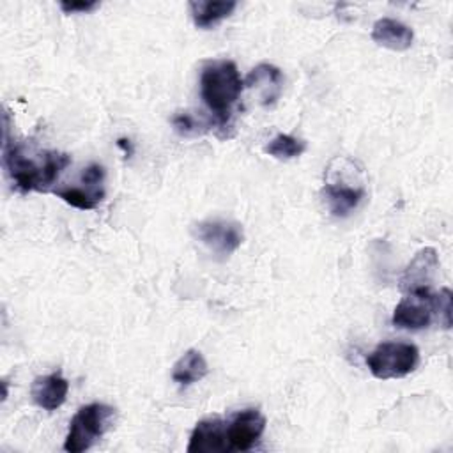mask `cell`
I'll return each instance as SVG.
<instances>
[{
	"mask_svg": "<svg viewBox=\"0 0 453 453\" xmlns=\"http://www.w3.org/2000/svg\"><path fill=\"white\" fill-rule=\"evenodd\" d=\"M96 7H99V2L96 0H81V2H60V9L65 12V14H74V12H90L94 11Z\"/></svg>",
	"mask_w": 453,
	"mask_h": 453,
	"instance_id": "cell-20",
	"label": "cell"
},
{
	"mask_svg": "<svg viewBox=\"0 0 453 453\" xmlns=\"http://www.w3.org/2000/svg\"><path fill=\"white\" fill-rule=\"evenodd\" d=\"M333 163L338 168L329 163L322 195L333 216L347 218L361 203L366 193L361 180L363 166L356 159L347 157H336Z\"/></svg>",
	"mask_w": 453,
	"mask_h": 453,
	"instance_id": "cell-3",
	"label": "cell"
},
{
	"mask_svg": "<svg viewBox=\"0 0 453 453\" xmlns=\"http://www.w3.org/2000/svg\"><path fill=\"white\" fill-rule=\"evenodd\" d=\"M306 150V142L292 134H276L265 147L264 152L276 159H294Z\"/></svg>",
	"mask_w": 453,
	"mask_h": 453,
	"instance_id": "cell-17",
	"label": "cell"
},
{
	"mask_svg": "<svg viewBox=\"0 0 453 453\" xmlns=\"http://www.w3.org/2000/svg\"><path fill=\"white\" fill-rule=\"evenodd\" d=\"M372 39L375 44L393 50L405 51L412 46L414 32L405 23L393 18H380L372 27Z\"/></svg>",
	"mask_w": 453,
	"mask_h": 453,
	"instance_id": "cell-14",
	"label": "cell"
},
{
	"mask_svg": "<svg viewBox=\"0 0 453 453\" xmlns=\"http://www.w3.org/2000/svg\"><path fill=\"white\" fill-rule=\"evenodd\" d=\"M244 88H257L260 92V103L264 106H273L283 88V74L273 64H258L244 78Z\"/></svg>",
	"mask_w": 453,
	"mask_h": 453,
	"instance_id": "cell-13",
	"label": "cell"
},
{
	"mask_svg": "<svg viewBox=\"0 0 453 453\" xmlns=\"http://www.w3.org/2000/svg\"><path fill=\"white\" fill-rule=\"evenodd\" d=\"M188 453H228L226 441V421L221 418H207L195 425L189 442Z\"/></svg>",
	"mask_w": 453,
	"mask_h": 453,
	"instance_id": "cell-10",
	"label": "cell"
},
{
	"mask_svg": "<svg viewBox=\"0 0 453 453\" xmlns=\"http://www.w3.org/2000/svg\"><path fill=\"white\" fill-rule=\"evenodd\" d=\"M265 430V416L258 409H242L226 421V441L230 451H250Z\"/></svg>",
	"mask_w": 453,
	"mask_h": 453,
	"instance_id": "cell-9",
	"label": "cell"
},
{
	"mask_svg": "<svg viewBox=\"0 0 453 453\" xmlns=\"http://www.w3.org/2000/svg\"><path fill=\"white\" fill-rule=\"evenodd\" d=\"M117 145H119V147H122V149L126 150V154H129V156L133 154V147H131L129 140H126V138H120V140L117 142Z\"/></svg>",
	"mask_w": 453,
	"mask_h": 453,
	"instance_id": "cell-21",
	"label": "cell"
},
{
	"mask_svg": "<svg viewBox=\"0 0 453 453\" xmlns=\"http://www.w3.org/2000/svg\"><path fill=\"white\" fill-rule=\"evenodd\" d=\"M2 161L18 191L46 193L71 165V156L58 150H39L25 142H11L9 136H4Z\"/></svg>",
	"mask_w": 453,
	"mask_h": 453,
	"instance_id": "cell-1",
	"label": "cell"
},
{
	"mask_svg": "<svg viewBox=\"0 0 453 453\" xmlns=\"http://www.w3.org/2000/svg\"><path fill=\"white\" fill-rule=\"evenodd\" d=\"M195 237L219 258H228L244 241L242 226L228 219H205L193 226Z\"/></svg>",
	"mask_w": 453,
	"mask_h": 453,
	"instance_id": "cell-7",
	"label": "cell"
},
{
	"mask_svg": "<svg viewBox=\"0 0 453 453\" xmlns=\"http://www.w3.org/2000/svg\"><path fill=\"white\" fill-rule=\"evenodd\" d=\"M53 193L71 207H76L81 211H92L104 198V168L97 163H90L83 170L81 180L78 186L53 189Z\"/></svg>",
	"mask_w": 453,
	"mask_h": 453,
	"instance_id": "cell-8",
	"label": "cell"
},
{
	"mask_svg": "<svg viewBox=\"0 0 453 453\" xmlns=\"http://www.w3.org/2000/svg\"><path fill=\"white\" fill-rule=\"evenodd\" d=\"M69 382L60 373L35 377L30 386V396L44 411H57L67 398Z\"/></svg>",
	"mask_w": 453,
	"mask_h": 453,
	"instance_id": "cell-12",
	"label": "cell"
},
{
	"mask_svg": "<svg viewBox=\"0 0 453 453\" xmlns=\"http://www.w3.org/2000/svg\"><path fill=\"white\" fill-rule=\"evenodd\" d=\"M237 7L235 0H198L189 2L193 23L198 28H211L228 18Z\"/></svg>",
	"mask_w": 453,
	"mask_h": 453,
	"instance_id": "cell-15",
	"label": "cell"
},
{
	"mask_svg": "<svg viewBox=\"0 0 453 453\" xmlns=\"http://www.w3.org/2000/svg\"><path fill=\"white\" fill-rule=\"evenodd\" d=\"M172 124L175 127V131L182 136H188V134H193L196 133V124L193 120V117L189 113H177L173 119H172Z\"/></svg>",
	"mask_w": 453,
	"mask_h": 453,
	"instance_id": "cell-19",
	"label": "cell"
},
{
	"mask_svg": "<svg viewBox=\"0 0 453 453\" xmlns=\"http://www.w3.org/2000/svg\"><path fill=\"white\" fill-rule=\"evenodd\" d=\"M209 373V366L200 350H186L172 368V379L179 386H191L193 382L202 380Z\"/></svg>",
	"mask_w": 453,
	"mask_h": 453,
	"instance_id": "cell-16",
	"label": "cell"
},
{
	"mask_svg": "<svg viewBox=\"0 0 453 453\" xmlns=\"http://www.w3.org/2000/svg\"><path fill=\"white\" fill-rule=\"evenodd\" d=\"M113 416L115 409L101 402H92L80 407L69 423L64 449L67 453H81L90 449L106 434Z\"/></svg>",
	"mask_w": 453,
	"mask_h": 453,
	"instance_id": "cell-4",
	"label": "cell"
},
{
	"mask_svg": "<svg viewBox=\"0 0 453 453\" xmlns=\"http://www.w3.org/2000/svg\"><path fill=\"white\" fill-rule=\"evenodd\" d=\"M242 90L244 80L235 62L219 58L203 64L200 73V96L219 126L228 124Z\"/></svg>",
	"mask_w": 453,
	"mask_h": 453,
	"instance_id": "cell-2",
	"label": "cell"
},
{
	"mask_svg": "<svg viewBox=\"0 0 453 453\" xmlns=\"http://www.w3.org/2000/svg\"><path fill=\"white\" fill-rule=\"evenodd\" d=\"M434 315H437V294L430 288H419L405 292L393 311V326L409 331H419L430 326Z\"/></svg>",
	"mask_w": 453,
	"mask_h": 453,
	"instance_id": "cell-6",
	"label": "cell"
},
{
	"mask_svg": "<svg viewBox=\"0 0 453 453\" xmlns=\"http://www.w3.org/2000/svg\"><path fill=\"white\" fill-rule=\"evenodd\" d=\"M439 269V257L434 248H423L419 250L414 258L405 267L400 287L403 292L419 290V288H430L432 281Z\"/></svg>",
	"mask_w": 453,
	"mask_h": 453,
	"instance_id": "cell-11",
	"label": "cell"
},
{
	"mask_svg": "<svg viewBox=\"0 0 453 453\" xmlns=\"http://www.w3.org/2000/svg\"><path fill=\"white\" fill-rule=\"evenodd\" d=\"M419 350L405 342H382L366 357L370 373L375 379H402L416 370Z\"/></svg>",
	"mask_w": 453,
	"mask_h": 453,
	"instance_id": "cell-5",
	"label": "cell"
},
{
	"mask_svg": "<svg viewBox=\"0 0 453 453\" xmlns=\"http://www.w3.org/2000/svg\"><path fill=\"white\" fill-rule=\"evenodd\" d=\"M437 317L444 329L451 326V290L446 287L437 292Z\"/></svg>",
	"mask_w": 453,
	"mask_h": 453,
	"instance_id": "cell-18",
	"label": "cell"
}]
</instances>
